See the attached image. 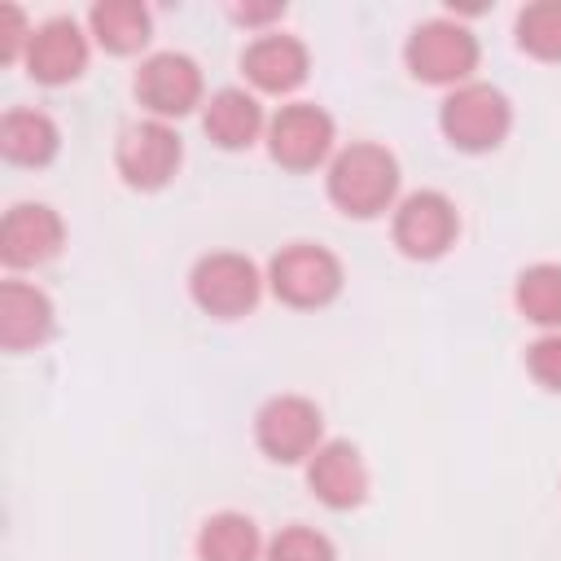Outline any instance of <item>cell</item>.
Here are the masks:
<instances>
[{"mask_svg":"<svg viewBox=\"0 0 561 561\" xmlns=\"http://www.w3.org/2000/svg\"><path fill=\"white\" fill-rule=\"evenodd\" d=\"M241 70L245 79L267 92V96H285L294 92L307 70H311V57H307V44L298 35H280V31H263L259 39H250V48L241 53Z\"/></svg>","mask_w":561,"mask_h":561,"instance_id":"obj_14","label":"cell"},{"mask_svg":"<svg viewBox=\"0 0 561 561\" xmlns=\"http://www.w3.org/2000/svg\"><path fill=\"white\" fill-rule=\"evenodd\" d=\"M61 149V131L44 110H9L0 118V153L13 167H48Z\"/></svg>","mask_w":561,"mask_h":561,"instance_id":"obj_17","label":"cell"},{"mask_svg":"<svg viewBox=\"0 0 561 561\" xmlns=\"http://www.w3.org/2000/svg\"><path fill=\"white\" fill-rule=\"evenodd\" d=\"M517 44L539 61H561V0H535L517 13Z\"/></svg>","mask_w":561,"mask_h":561,"instance_id":"obj_21","label":"cell"},{"mask_svg":"<svg viewBox=\"0 0 561 561\" xmlns=\"http://www.w3.org/2000/svg\"><path fill=\"white\" fill-rule=\"evenodd\" d=\"M263 561H337V552L329 535H320L316 526H280L267 539Z\"/></svg>","mask_w":561,"mask_h":561,"instance_id":"obj_22","label":"cell"},{"mask_svg":"<svg viewBox=\"0 0 561 561\" xmlns=\"http://www.w3.org/2000/svg\"><path fill=\"white\" fill-rule=\"evenodd\" d=\"M180 158H184V145L175 136L171 123L162 118H145V123H131L123 127L118 145H114V167L118 175L140 188V193H153L162 188L175 171H180Z\"/></svg>","mask_w":561,"mask_h":561,"instance_id":"obj_7","label":"cell"},{"mask_svg":"<svg viewBox=\"0 0 561 561\" xmlns=\"http://www.w3.org/2000/svg\"><path fill=\"white\" fill-rule=\"evenodd\" d=\"M31 26H26V13L18 4H0V61L13 66L18 57H26L31 48Z\"/></svg>","mask_w":561,"mask_h":561,"instance_id":"obj_24","label":"cell"},{"mask_svg":"<svg viewBox=\"0 0 561 561\" xmlns=\"http://www.w3.org/2000/svg\"><path fill=\"white\" fill-rule=\"evenodd\" d=\"M136 96L153 118H184L202 105V70L188 53H153L136 70Z\"/></svg>","mask_w":561,"mask_h":561,"instance_id":"obj_10","label":"cell"},{"mask_svg":"<svg viewBox=\"0 0 561 561\" xmlns=\"http://www.w3.org/2000/svg\"><path fill=\"white\" fill-rule=\"evenodd\" d=\"M403 61H408L412 79H421V83L460 88L478 70V35L451 18H430L408 35Z\"/></svg>","mask_w":561,"mask_h":561,"instance_id":"obj_3","label":"cell"},{"mask_svg":"<svg viewBox=\"0 0 561 561\" xmlns=\"http://www.w3.org/2000/svg\"><path fill=\"white\" fill-rule=\"evenodd\" d=\"M394 245L408 254V259H443L451 245H456V232H460V215L451 206L447 193L438 188H421V193H408L399 206H394Z\"/></svg>","mask_w":561,"mask_h":561,"instance_id":"obj_8","label":"cell"},{"mask_svg":"<svg viewBox=\"0 0 561 561\" xmlns=\"http://www.w3.org/2000/svg\"><path fill=\"white\" fill-rule=\"evenodd\" d=\"M263 272L254 267V259L237 254V250H210L193 263L188 272V294L193 302L215 316V320H237L245 311H254L259 294H263Z\"/></svg>","mask_w":561,"mask_h":561,"instance_id":"obj_5","label":"cell"},{"mask_svg":"<svg viewBox=\"0 0 561 561\" xmlns=\"http://www.w3.org/2000/svg\"><path fill=\"white\" fill-rule=\"evenodd\" d=\"M263 535L245 513H215L197 530V561H263Z\"/></svg>","mask_w":561,"mask_h":561,"instance_id":"obj_19","label":"cell"},{"mask_svg":"<svg viewBox=\"0 0 561 561\" xmlns=\"http://www.w3.org/2000/svg\"><path fill=\"white\" fill-rule=\"evenodd\" d=\"M438 127L443 136L465 149V153H486V149H500L508 127H513V105L508 96L495 88V83H482V79H469L460 88H451L438 105Z\"/></svg>","mask_w":561,"mask_h":561,"instance_id":"obj_2","label":"cell"},{"mask_svg":"<svg viewBox=\"0 0 561 561\" xmlns=\"http://www.w3.org/2000/svg\"><path fill=\"white\" fill-rule=\"evenodd\" d=\"M66 224L53 206L44 202H18L0 219V259L4 267H39L61 254Z\"/></svg>","mask_w":561,"mask_h":561,"instance_id":"obj_11","label":"cell"},{"mask_svg":"<svg viewBox=\"0 0 561 561\" xmlns=\"http://www.w3.org/2000/svg\"><path fill=\"white\" fill-rule=\"evenodd\" d=\"M202 131L219 145V149H245L267 131L263 105L254 92L245 88H219L206 105H202Z\"/></svg>","mask_w":561,"mask_h":561,"instance_id":"obj_16","label":"cell"},{"mask_svg":"<svg viewBox=\"0 0 561 561\" xmlns=\"http://www.w3.org/2000/svg\"><path fill=\"white\" fill-rule=\"evenodd\" d=\"M329 202L351 219H377L399 197V162L386 145L355 140L329 158Z\"/></svg>","mask_w":561,"mask_h":561,"instance_id":"obj_1","label":"cell"},{"mask_svg":"<svg viewBox=\"0 0 561 561\" xmlns=\"http://www.w3.org/2000/svg\"><path fill=\"white\" fill-rule=\"evenodd\" d=\"M526 368L543 390L561 394V333H543L539 342L526 346Z\"/></svg>","mask_w":561,"mask_h":561,"instance_id":"obj_23","label":"cell"},{"mask_svg":"<svg viewBox=\"0 0 561 561\" xmlns=\"http://www.w3.org/2000/svg\"><path fill=\"white\" fill-rule=\"evenodd\" d=\"M57 329L53 302L44 289L26 280H4L0 285V346L4 351H31L44 346Z\"/></svg>","mask_w":561,"mask_h":561,"instance_id":"obj_15","label":"cell"},{"mask_svg":"<svg viewBox=\"0 0 561 561\" xmlns=\"http://www.w3.org/2000/svg\"><path fill=\"white\" fill-rule=\"evenodd\" d=\"M88 26L96 35V44L114 57H127V53H140L149 44V31H153V18L140 0H101L92 4L88 13Z\"/></svg>","mask_w":561,"mask_h":561,"instance_id":"obj_18","label":"cell"},{"mask_svg":"<svg viewBox=\"0 0 561 561\" xmlns=\"http://www.w3.org/2000/svg\"><path fill=\"white\" fill-rule=\"evenodd\" d=\"M285 13V4H232V18L245 22V26H263V22H276Z\"/></svg>","mask_w":561,"mask_h":561,"instance_id":"obj_25","label":"cell"},{"mask_svg":"<svg viewBox=\"0 0 561 561\" xmlns=\"http://www.w3.org/2000/svg\"><path fill=\"white\" fill-rule=\"evenodd\" d=\"M267 289L285 307H298V311L329 307L342 294V263L333 250H324L316 241L280 245L267 263Z\"/></svg>","mask_w":561,"mask_h":561,"instance_id":"obj_4","label":"cell"},{"mask_svg":"<svg viewBox=\"0 0 561 561\" xmlns=\"http://www.w3.org/2000/svg\"><path fill=\"white\" fill-rule=\"evenodd\" d=\"M307 486L324 508H355L368 495V469L355 443L346 438H329L316 447V456L307 460Z\"/></svg>","mask_w":561,"mask_h":561,"instance_id":"obj_12","label":"cell"},{"mask_svg":"<svg viewBox=\"0 0 561 561\" xmlns=\"http://www.w3.org/2000/svg\"><path fill=\"white\" fill-rule=\"evenodd\" d=\"M22 61H26V75L35 83L61 88V83L79 79L88 66V35L79 31L75 18H48L44 26H35Z\"/></svg>","mask_w":561,"mask_h":561,"instance_id":"obj_13","label":"cell"},{"mask_svg":"<svg viewBox=\"0 0 561 561\" xmlns=\"http://www.w3.org/2000/svg\"><path fill=\"white\" fill-rule=\"evenodd\" d=\"M517 311L539 329H561V263H535L513 285Z\"/></svg>","mask_w":561,"mask_h":561,"instance_id":"obj_20","label":"cell"},{"mask_svg":"<svg viewBox=\"0 0 561 561\" xmlns=\"http://www.w3.org/2000/svg\"><path fill=\"white\" fill-rule=\"evenodd\" d=\"M254 443L276 465H307L324 443V416L302 394H272L254 416Z\"/></svg>","mask_w":561,"mask_h":561,"instance_id":"obj_6","label":"cell"},{"mask_svg":"<svg viewBox=\"0 0 561 561\" xmlns=\"http://www.w3.org/2000/svg\"><path fill=\"white\" fill-rule=\"evenodd\" d=\"M267 153L285 171H311V167H320L333 153V118L320 105H311V101L280 105L267 118Z\"/></svg>","mask_w":561,"mask_h":561,"instance_id":"obj_9","label":"cell"}]
</instances>
